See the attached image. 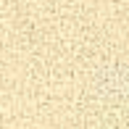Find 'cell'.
<instances>
[{
  "mask_svg": "<svg viewBox=\"0 0 129 129\" xmlns=\"http://www.w3.org/2000/svg\"><path fill=\"white\" fill-rule=\"evenodd\" d=\"M71 129H84V126H71Z\"/></svg>",
  "mask_w": 129,
  "mask_h": 129,
  "instance_id": "2",
  "label": "cell"
},
{
  "mask_svg": "<svg viewBox=\"0 0 129 129\" xmlns=\"http://www.w3.org/2000/svg\"><path fill=\"white\" fill-rule=\"evenodd\" d=\"M90 92L103 105H121L129 100V66L121 61H103L90 74Z\"/></svg>",
  "mask_w": 129,
  "mask_h": 129,
  "instance_id": "1",
  "label": "cell"
}]
</instances>
